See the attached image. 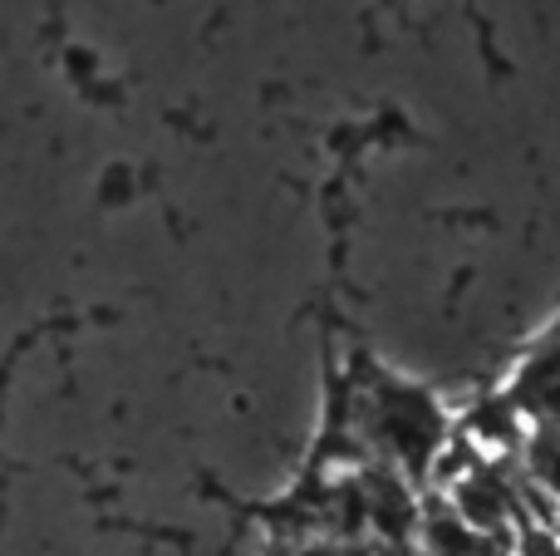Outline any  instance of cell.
Listing matches in <instances>:
<instances>
[{
	"instance_id": "1",
	"label": "cell",
	"mask_w": 560,
	"mask_h": 556,
	"mask_svg": "<svg viewBox=\"0 0 560 556\" xmlns=\"http://www.w3.org/2000/svg\"><path fill=\"white\" fill-rule=\"evenodd\" d=\"M506 399H512V409L526 424H560V321L516 364L512 384H506Z\"/></svg>"
}]
</instances>
